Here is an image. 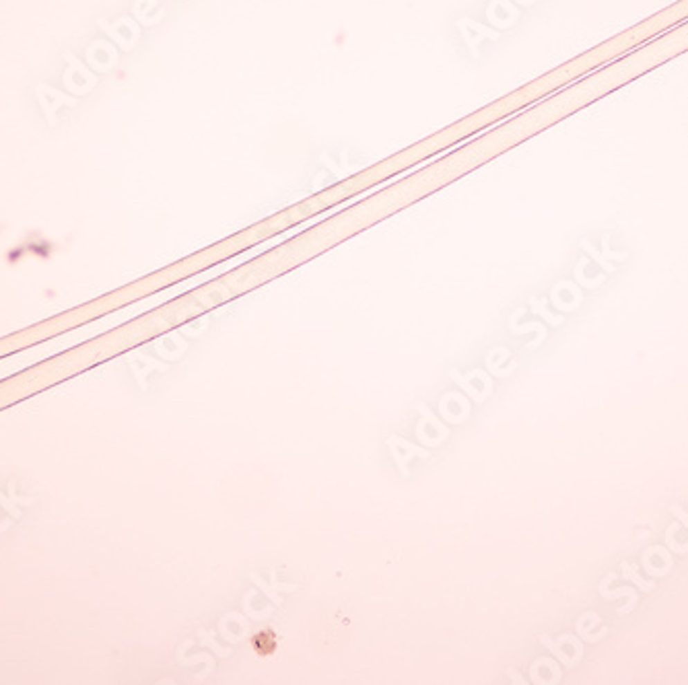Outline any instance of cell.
Masks as SVG:
<instances>
[{"instance_id":"1","label":"cell","mask_w":688,"mask_h":685,"mask_svg":"<svg viewBox=\"0 0 688 685\" xmlns=\"http://www.w3.org/2000/svg\"><path fill=\"white\" fill-rule=\"evenodd\" d=\"M583 245H586V250H588V252H590L592 256L596 257V259H598V261L602 263L604 270H608V272H614V265H610V261L606 259V256H608V257H614V259H626V254H612V252L608 250V239H606V237H604V256H600V254H596V252H594V250H592V247L588 245V241H583Z\"/></svg>"},{"instance_id":"2","label":"cell","mask_w":688,"mask_h":685,"mask_svg":"<svg viewBox=\"0 0 688 685\" xmlns=\"http://www.w3.org/2000/svg\"><path fill=\"white\" fill-rule=\"evenodd\" d=\"M622 572H624V576H626V579L635 581V583H637V585H639V587H641L643 591H649V589L653 587V583H643V581H641V579H639V576L635 574V570H633V568H631L628 564H622Z\"/></svg>"},{"instance_id":"3","label":"cell","mask_w":688,"mask_h":685,"mask_svg":"<svg viewBox=\"0 0 688 685\" xmlns=\"http://www.w3.org/2000/svg\"><path fill=\"white\" fill-rule=\"evenodd\" d=\"M670 513L676 514L678 518H682V520H685V525H687V529H688V514H685V511H682L678 505H672V507H670Z\"/></svg>"}]
</instances>
